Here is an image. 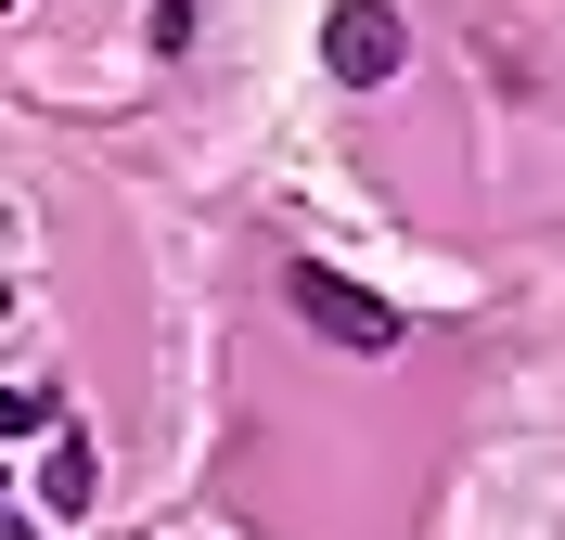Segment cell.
Returning <instances> with one entry per match:
<instances>
[{"label":"cell","mask_w":565,"mask_h":540,"mask_svg":"<svg viewBox=\"0 0 565 540\" xmlns=\"http://www.w3.org/2000/svg\"><path fill=\"white\" fill-rule=\"evenodd\" d=\"M282 309H296V322H309L321 348H348V360H386L398 335H412V322L386 309V296H360L348 271H321V257H282Z\"/></svg>","instance_id":"6da1fadb"},{"label":"cell","mask_w":565,"mask_h":540,"mask_svg":"<svg viewBox=\"0 0 565 540\" xmlns=\"http://www.w3.org/2000/svg\"><path fill=\"white\" fill-rule=\"evenodd\" d=\"M398 65H412L398 0H334V13H321V77H334V91H386Z\"/></svg>","instance_id":"7a4b0ae2"},{"label":"cell","mask_w":565,"mask_h":540,"mask_svg":"<svg viewBox=\"0 0 565 540\" xmlns=\"http://www.w3.org/2000/svg\"><path fill=\"white\" fill-rule=\"evenodd\" d=\"M39 502H52V515H90V502H104V464H90V437H65V451L39 464Z\"/></svg>","instance_id":"3957f363"},{"label":"cell","mask_w":565,"mask_h":540,"mask_svg":"<svg viewBox=\"0 0 565 540\" xmlns=\"http://www.w3.org/2000/svg\"><path fill=\"white\" fill-rule=\"evenodd\" d=\"M26 425H52V387H13L0 373V437H26Z\"/></svg>","instance_id":"277c9868"},{"label":"cell","mask_w":565,"mask_h":540,"mask_svg":"<svg viewBox=\"0 0 565 540\" xmlns=\"http://www.w3.org/2000/svg\"><path fill=\"white\" fill-rule=\"evenodd\" d=\"M0 540H26V515H13V502H0Z\"/></svg>","instance_id":"5b68a950"}]
</instances>
